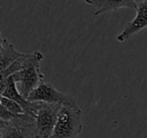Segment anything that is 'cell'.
Here are the masks:
<instances>
[{"label":"cell","instance_id":"obj_1","mask_svg":"<svg viewBox=\"0 0 147 138\" xmlns=\"http://www.w3.org/2000/svg\"><path fill=\"white\" fill-rule=\"evenodd\" d=\"M82 130V110L78 104H63L51 138H77Z\"/></svg>","mask_w":147,"mask_h":138},{"label":"cell","instance_id":"obj_10","mask_svg":"<svg viewBox=\"0 0 147 138\" xmlns=\"http://www.w3.org/2000/svg\"><path fill=\"white\" fill-rule=\"evenodd\" d=\"M1 106L5 107L9 112H11L12 114L15 115H19V114H25L23 108L21 107V105H19L17 102L13 101L8 98H5L1 96Z\"/></svg>","mask_w":147,"mask_h":138},{"label":"cell","instance_id":"obj_7","mask_svg":"<svg viewBox=\"0 0 147 138\" xmlns=\"http://www.w3.org/2000/svg\"><path fill=\"white\" fill-rule=\"evenodd\" d=\"M43 59V55L39 51H34L33 53H25L23 57H19L11 66H9L6 70L1 71V79H6L14 74L26 70L28 68L40 65Z\"/></svg>","mask_w":147,"mask_h":138},{"label":"cell","instance_id":"obj_12","mask_svg":"<svg viewBox=\"0 0 147 138\" xmlns=\"http://www.w3.org/2000/svg\"><path fill=\"white\" fill-rule=\"evenodd\" d=\"M83 1H85V0H83Z\"/></svg>","mask_w":147,"mask_h":138},{"label":"cell","instance_id":"obj_9","mask_svg":"<svg viewBox=\"0 0 147 138\" xmlns=\"http://www.w3.org/2000/svg\"><path fill=\"white\" fill-rule=\"evenodd\" d=\"M25 53L18 51L12 43H10L6 39H1V49H0V69L1 71L6 70L19 57H23Z\"/></svg>","mask_w":147,"mask_h":138},{"label":"cell","instance_id":"obj_11","mask_svg":"<svg viewBox=\"0 0 147 138\" xmlns=\"http://www.w3.org/2000/svg\"><path fill=\"white\" fill-rule=\"evenodd\" d=\"M15 116H16L15 114H12L11 112H9L5 107L1 106V109H0V120L7 122V121H10V120H12Z\"/></svg>","mask_w":147,"mask_h":138},{"label":"cell","instance_id":"obj_3","mask_svg":"<svg viewBox=\"0 0 147 138\" xmlns=\"http://www.w3.org/2000/svg\"><path fill=\"white\" fill-rule=\"evenodd\" d=\"M36 103L37 107L33 118L35 119L37 138H51L57 124L59 111L63 104Z\"/></svg>","mask_w":147,"mask_h":138},{"label":"cell","instance_id":"obj_8","mask_svg":"<svg viewBox=\"0 0 147 138\" xmlns=\"http://www.w3.org/2000/svg\"><path fill=\"white\" fill-rule=\"evenodd\" d=\"M85 2L96 7V16L107 12L117 11L121 8L136 10L138 7V3L135 0H85Z\"/></svg>","mask_w":147,"mask_h":138},{"label":"cell","instance_id":"obj_4","mask_svg":"<svg viewBox=\"0 0 147 138\" xmlns=\"http://www.w3.org/2000/svg\"><path fill=\"white\" fill-rule=\"evenodd\" d=\"M29 102H42L49 104H76L77 101L63 92L57 90L51 83L42 82L35 90H33L27 98Z\"/></svg>","mask_w":147,"mask_h":138},{"label":"cell","instance_id":"obj_2","mask_svg":"<svg viewBox=\"0 0 147 138\" xmlns=\"http://www.w3.org/2000/svg\"><path fill=\"white\" fill-rule=\"evenodd\" d=\"M1 138H37L35 119L28 114H19L10 121L0 120Z\"/></svg>","mask_w":147,"mask_h":138},{"label":"cell","instance_id":"obj_6","mask_svg":"<svg viewBox=\"0 0 147 138\" xmlns=\"http://www.w3.org/2000/svg\"><path fill=\"white\" fill-rule=\"evenodd\" d=\"M147 27V0H143L138 3L136 9V16L131 22L127 24L125 29L117 35V41L119 43H124L130 39L135 33L139 32Z\"/></svg>","mask_w":147,"mask_h":138},{"label":"cell","instance_id":"obj_5","mask_svg":"<svg viewBox=\"0 0 147 138\" xmlns=\"http://www.w3.org/2000/svg\"><path fill=\"white\" fill-rule=\"evenodd\" d=\"M16 85H18V91L27 99L30 93L35 90L42 82H45V76L40 72V65L28 68L21 72L12 75Z\"/></svg>","mask_w":147,"mask_h":138}]
</instances>
